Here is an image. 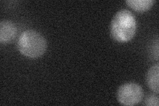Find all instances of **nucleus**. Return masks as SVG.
Returning <instances> with one entry per match:
<instances>
[{"label":"nucleus","instance_id":"f257e3e1","mask_svg":"<svg viewBox=\"0 0 159 106\" xmlns=\"http://www.w3.org/2000/svg\"><path fill=\"white\" fill-rule=\"evenodd\" d=\"M137 22L134 15L127 9L119 10L113 16L110 24V34L115 41L127 43L135 36Z\"/></svg>","mask_w":159,"mask_h":106},{"label":"nucleus","instance_id":"f03ea898","mask_svg":"<svg viewBox=\"0 0 159 106\" xmlns=\"http://www.w3.org/2000/svg\"><path fill=\"white\" fill-rule=\"evenodd\" d=\"M47 42L41 34L34 30H27L20 35L17 48L23 56L37 58L44 54L47 50Z\"/></svg>","mask_w":159,"mask_h":106},{"label":"nucleus","instance_id":"7ed1b4c3","mask_svg":"<svg viewBox=\"0 0 159 106\" xmlns=\"http://www.w3.org/2000/svg\"><path fill=\"white\" fill-rule=\"evenodd\" d=\"M143 91L139 84L135 82H128L121 85L117 92L119 103L123 105L132 106L141 102Z\"/></svg>","mask_w":159,"mask_h":106},{"label":"nucleus","instance_id":"20e7f679","mask_svg":"<svg viewBox=\"0 0 159 106\" xmlns=\"http://www.w3.org/2000/svg\"><path fill=\"white\" fill-rule=\"evenodd\" d=\"M17 27L15 24L9 21L3 20L0 23V43L8 44L13 41L17 35Z\"/></svg>","mask_w":159,"mask_h":106},{"label":"nucleus","instance_id":"39448f33","mask_svg":"<svg viewBox=\"0 0 159 106\" xmlns=\"http://www.w3.org/2000/svg\"><path fill=\"white\" fill-rule=\"evenodd\" d=\"M158 76H159V66L158 64L152 66L149 68L146 76V82L148 87L152 92L157 94L159 92L158 88Z\"/></svg>","mask_w":159,"mask_h":106},{"label":"nucleus","instance_id":"423d86ee","mask_svg":"<svg viewBox=\"0 0 159 106\" xmlns=\"http://www.w3.org/2000/svg\"><path fill=\"white\" fill-rule=\"evenodd\" d=\"M155 2L153 0H127L125 2L129 7L139 13L147 12Z\"/></svg>","mask_w":159,"mask_h":106},{"label":"nucleus","instance_id":"0eeeda50","mask_svg":"<svg viewBox=\"0 0 159 106\" xmlns=\"http://www.w3.org/2000/svg\"><path fill=\"white\" fill-rule=\"evenodd\" d=\"M158 97L157 95L151 94L147 96L145 100V104L146 105L149 106H158Z\"/></svg>","mask_w":159,"mask_h":106}]
</instances>
